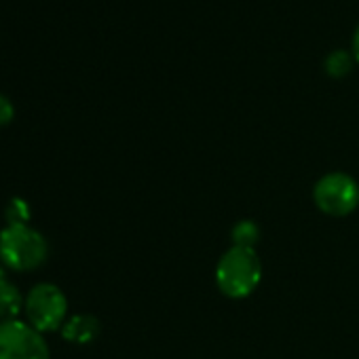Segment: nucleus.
Returning <instances> with one entry per match:
<instances>
[{"mask_svg":"<svg viewBox=\"0 0 359 359\" xmlns=\"http://www.w3.org/2000/svg\"><path fill=\"white\" fill-rule=\"evenodd\" d=\"M62 336L72 344H89L100 336V321L93 315H74L62 325Z\"/></svg>","mask_w":359,"mask_h":359,"instance_id":"obj_6","label":"nucleus"},{"mask_svg":"<svg viewBox=\"0 0 359 359\" xmlns=\"http://www.w3.org/2000/svg\"><path fill=\"white\" fill-rule=\"evenodd\" d=\"M353 64H355L353 53L338 49V51H332V53L325 57V64H323V66H325L327 76H332V79H344L346 74H351Z\"/></svg>","mask_w":359,"mask_h":359,"instance_id":"obj_9","label":"nucleus"},{"mask_svg":"<svg viewBox=\"0 0 359 359\" xmlns=\"http://www.w3.org/2000/svg\"><path fill=\"white\" fill-rule=\"evenodd\" d=\"M47 239L30 224H7L0 231V260L11 271L26 273L45 264Z\"/></svg>","mask_w":359,"mask_h":359,"instance_id":"obj_2","label":"nucleus"},{"mask_svg":"<svg viewBox=\"0 0 359 359\" xmlns=\"http://www.w3.org/2000/svg\"><path fill=\"white\" fill-rule=\"evenodd\" d=\"M49 344L39 330L20 319L0 321V359H49Z\"/></svg>","mask_w":359,"mask_h":359,"instance_id":"obj_5","label":"nucleus"},{"mask_svg":"<svg viewBox=\"0 0 359 359\" xmlns=\"http://www.w3.org/2000/svg\"><path fill=\"white\" fill-rule=\"evenodd\" d=\"M13 116H15V106H13V102H11L7 95L0 93V127H7V125L13 121Z\"/></svg>","mask_w":359,"mask_h":359,"instance_id":"obj_11","label":"nucleus"},{"mask_svg":"<svg viewBox=\"0 0 359 359\" xmlns=\"http://www.w3.org/2000/svg\"><path fill=\"white\" fill-rule=\"evenodd\" d=\"M26 298L18 290V285L7 283L5 290L0 292V321H15L18 315L24 311Z\"/></svg>","mask_w":359,"mask_h":359,"instance_id":"obj_7","label":"nucleus"},{"mask_svg":"<svg viewBox=\"0 0 359 359\" xmlns=\"http://www.w3.org/2000/svg\"><path fill=\"white\" fill-rule=\"evenodd\" d=\"M9 283V279H7V273H5V266L0 264V292L5 290V285Z\"/></svg>","mask_w":359,"mask_h":359,"instance_id":"obj_13","label":"nucleus"},{"mask_svg":"<svg viewBox=\"0 0 359 359\" xmlns=\"http://www.w3.org/2000/svg\"><path fill=\"white\" fill-rule=\"evenodd\" d=\"M315 208L332 218H344L359 208V182L344 171H330L313 187Z\"/></svg>","mask_w":359,"mask_h":359,"instance_id":"obj_3","label":"nucleus"},{"mask_svg":"<svg viewBox=\"0 0 359 359\" xmlns=\"http://www.w3.org/2000/svg\"><path fill=\"white\" fill-rule=\"evenodd\" d=\"M351 53H353L355 62L359 64V26H357V28H355V32H353V41H351Z\"/></svg>","mask_w":359,"mask_h":359,"instance_id":"obj_12","label":"nucleus"},{"mask_svg":"<svg viewBox=\"0 0 359 359\" xmlns=\"http://www.w3.org/2000/svg\"><path fill=\"white\" fill-rule=\"evenodd\" d=\"M5 214H7V222L9 224H28V220H30V208L20 197H15V199L9 201Z\"/></svg>","mask_w":359,"mask_h":359,"instance_id":"obj_10","label":"nucleus"},{"mask_svg":"<svg viewBox=\"0 0 359 359\" xmlns=\"http://www.w3.org/2000/svg\"><path fill=\"white\" fill-rule=\"evenodd\" d=\"M231 241L237 248H252L256 250V243L260 241V226L254 220H239L231 229Z\"/></svg>","mask_w":359,"mask_h":359,"instance_id":"obj_8","label":"nucleus"},{"mask_svg":"<svg viewBox=\"0 0 359 359\" xmlns=\"http://www.w3.org/2000/svg\"><path fill=\"white\" fill-rule=\"evenodd\" d=\"M24 313L28 323L41 334L55 332L66 323L68 298L55 283H36L26 296Z\"/></svg>","mask_w":359,"mask_h":359,"instance_id":"obj_4","label":"nucleus"},{"mask_svg":"<svg viewBox=\"0 0 359 359\" xmlns=\"http://www.w3.org/2000/svg\"><path fill=\"white\" fill-rule=\"evenodd\" d=\"M262 281V262L252 248L231 245L216 264V285L231 300H243Z\"/></svg>","mask_w":359,"mask_h":359,"instance_id":"obj_1","label":"nucleus"}]
</instances>
